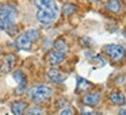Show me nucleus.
<instances>
[{
    "mask_svg": "<svg viewBox=\"0 0 126 115\" xmlns=\"http://www.w3.org/2000/svg\"><path fill=\"white\" fill-rule=\"evenodd\" d=\"M26 35L29 37V39H30L31 42H35L39 39L41 34H39V31L37 30V29H29V30L26 31Z\"/></svg>",
    "mask_w": 126,
    "mask_h": 115,
    "instance_id": "a211bd4d",
    "label": "nucleus"
},
{
    "mask_svg": "<svg viewBox=\"0 0 126 115\" xmlns=\"http://www.w3.org/2000/svg\"><path fill=\"white\" fill-rule=\"evenodd\" d=\"M0 54H1V50H0Z\"/></svg>",
    "mask_w": 126,
    "mask_h": 115,
    "instance_id": "393cba45",
    "label": "nucleus"
},
{
    "mask_svg": "<svg viewBox=\"0 0 126 115\" xmlns=\"http://www.w3.org/2000/svg\"><path fill=\"white\" fill-rule=\"evenodd\" d=\"M60 115H73V110L71 107H66V108H63Z\"/></svg>",
    "mask_w": 126,
    "mask_h": 115,
    "instance_id": "aec40b11",
    "label": "nucleus"
},
{
    "mask_svg": "<svg viewBox=\"0 0 126 115\" xmlns=\"http://www.w3.org/2000/svg\"><path fill=\"white\" fill-rule=\"evenodd\" d=\"M110 100L115 106H123L125 104V95L122 92H119V91H115V92H112L110 95Z\"/></svg>",
    "mask_w": 126,
    "mask_h": 115,
    "instance_id": "ddd939ff",
    "label": "nucleus"
},
{
    "mask_svg": "<svg viewBox=\"0 0 126 115\" xmlns=\"http://www.w3.org/2000/svg\"><path fill=\"white\" fill-rule=\"evenodd\" d=\"M16 45L19 46V49H23V50H29L33 45V42L29 39V37L26 35V33H22L16 39Z\"/></svg>",
    "mask_w": 126,
    "mask_h": 115,
    "instance_id": "9b49d317",
    "label": "nucleus"
},
{
    "mask_svg": "<svg viewBox=\"0 0 126 115\" xmlns=\"http://www.w3.org/2000/svg\"><path fill=\"white\" fill-rule=\"evenodd\" d=\"M92 87L90 81L84 80L83 77H77V87H76V91L77 92H83V91H88L90 88Z\"/></svg>",
    "mask_w": 126,
    "mask_h": 115,
    "instance_id": "2eb2a0df",
    "label": "nucleus"
},
{
    "mask_svg": "<svg viewBox=\"0 0 126 115\" xmlns=\"http://www.w3.org/2000/svg\"><path fill=\"white\" fill-rule=\"evenodd\" d=\"M104 52H106V54L114 61H121L125 57V49H123L121 45H114V43L106 45V46H104Z\"/></svg>",
    "mask_w": 126,
    "mask_h": 115,
    "instance_id": "20e7f679",
    "label": "nucleus"
},
{
    "mask_svg": "<svg viewBox=\"0 0 126 115\" xmlns=\"http://www.w3.org/2000/svg\"><path fill=\"white\" fill-rule=\"evenodd\" d=\"M35 6L38 7V10H45V8H57L54 0H34Z\"/></svg>",
    "mask_w": 126,
    "mask_h": 115,
    "instance_id": "4468645a",
    "label": "nucleus"
},
{
    "mask_svg": "<svg viewBox=\"0 0 126 115\" xmlns=\"http://www.w3.org/2000/svg\"><path fill=\"white\" fill-rule=\"evenodd\" d=\"M90 1H94V3H95V1H99V0H90Z\"/></svg>",
    "mask_w": 126,
    "mask_h": 115,
    "instance_id": "b1692460",
    "label": "nucleus"
},
{
    "mask_svg": "<svg viewBox=\"0 0 126 115\" xmlns=\"http://www.w3.org/2000/svg\"><path fill=\"white\" fill-rule=\"evenodd\" d=\"M81 114L83 115H100V114H98V112H84V111H83Z\"/></svg>",
    "mask_w": 126,
    "mask_h": 115,
    "instance_id": "4be33fe9",
    "label": "nucleus"
},
{
    "mask_svg": "<svg viewBox=\"0 0 126 115\" xmlns=\"http://www.w3.org/2000/svg\"><path fill=\"white\" fill-rule=\"evenodd\" d=\"M27 108V104L25 101H12L11 103V111L14 115H23Z\"/></svg>",
    "mask_w": 126,
    "mask_h": 115,
    "instance_id": "f8f14e48",
    "label": "nucleus"
},
{
    "mask_svg": "<svg viewBox=\"0 0 126 115\" xmlns=\"http://www.w3.org/2000/svg\"><path fill=\"white\" fill-rule=\"evenodd\" d=\"M119 115H126V110H125V108H122V110L119 111Z\"/></svg>",
    "mask_w": 126,
    "mask_h": 115,
    "instance_id": "5701e85b",
    "label": "nucleus"
},
{
    "mask_svg": "<svg viewBox=\"0 0 126 115\" xmlns=\"http://www.w3.org/2000/svg\"><path fill=\"white\" fill-rule=\"evenodd\" d=\"M64 60H65V56H64V53L57 52L56 49L50 50V52L47 53V62H49L50 65H53V66L61 64Z\"/></svg>",
    "mask_w": 126,
    "mask_h": 115,
    "instance_id": "0eeeda50",
    "label": "nucleus"
},
{
    "mask_svg": "<svg viewBox=\"0 0 126 115\" xmlns=\"http://www.w3.org/2000/svg\"><path fill=\"white\" fill-rule=\"evenodd\" d=\"M29 98L33 100V103L39 104L46 101L52 95V88L46 84H35L29 89Z\"/></svg>",
    "mask_w": 126,
    "mask_h": 115,
    "instance_id": "f03ea898",
    "label": "nucleus"
},
{
    "mask_svg": "<svg viewBox=\"0 0 126 115\" xmlns=\"http://www.w3.org/2000/svg\"><path fill=\"white\" fill-rule=\"evenodd\" d=\"M106 8L111 14H119L122 11V1L121 0H109L106 4Z\"/></svg>",
    "mask_w": 126,
    "mask_h": 115,
    "instance_id": "9d476101",
    "label": "nucleus"
},
{
    "mask_svg": "<svg viewBox=\"0 0 126 115\" xmlns=\"http://www.w3.org/2000/svg\"><path fill=\"white\" fill-rule=\"evenodd\" d=\"M46 77H47V80L49 81H52V83H54V84H60V83H63V81H65V74L64 73H61L58 69H56V68H50L49 71H47V73H46Z\"/></svg>",
    "mask_w": 126,
    "mask_h": 115,
    "instance_id": "423d86ee",
    "label": "nucleus"
},
{
    "mask_svg": "<svg viewBox=\"0 0 126 115\" xmlns=\"http://www.w3.org/2000/svg\"><path fill=\"white\" fill-rule=\"evenodd\" d=\"M94 61H95L96 64H99V66H103L104 65V60H103V58H100L99 56H96V57L94 58Z\"/></svg>",
    "mask_w": 126,
    "mask_h": 115,
    "instance_id": "412c9836",
    "label": "nucleus"
},
{
    "mask_svg": "<svg viewBox=\"0 0 126 115\" xmlns=\"http://www.w3.org/2000/svg\"><path fill=\"white\" fill-rule=\"evenodd\" d=\"M15 64H16V58H15L14 54H7L4 56L3 61H1V64H0V72L1 73H8V72H11V69L15 66Z\"/></svg>",
    "mask_w": 126,
    "mask_h": 115,
    "instance_id": "39448f33",
    "label": "nucleus"
},
{
    "mask_svg": "<svg viewBox=\"0 0 126 115\" xmlns=\"http://www.w3.org/2000/svg\"><path fill=\"white\" fill-rule=\"evenodd\" d=\"M58 16V8H45V10H38L37 12V19L41 25L49 26L57 19Z\"/></svg>",
    "mask_w": 126,
    "mask_h": 115,
    "instance_id": "7ed1b4c3",
    "label": "nucleus"
},
{
    "mask_svg": "<svg viewBox=\"0 0 126 115\" xmlns=\"http://www.w3.org/2000/svg\"><path fill=\"white\" fill-rule=\"evenodd\" d=\"M12 76H14L15 81L19 83V87H18V89H16V93H23V92H25V88H26L25 73H23L22 71H15L14 73H12Z\"/></svg>",
    "mask_w": 126,
    "mask_h": 115,
    "instance_id": "6e6552de",
    "label": "nucleus"
},
{
    "mask_svg": "<svg viewBox=\"0 0 126 115\" xmlns=\"http://www.w3.org/2000/svg\"><path fill=\"white\" fill-rule=\"evenodd\" d=\"M76 11H77V7L75 6V4L65 3V4L63 6V14L65 15V16H71V15L75 14Z\"/></svg>",
    "mask_w": 126,
    "mask_h": 115,
    "instance_id": "f3484780",
    "label": "nucleus"
},
{
    "mask_svg": "<svg viewBox=\"0 0 126 115\" xmlns=\"http://www.w3.org/2000/svg\"><path fill=\"white\" fill-rule=\"evenodd\" d=\"M27 115H44V111L39 107H30L27 110Z\"/></svg>",
    "mask_w": 126,
    "mask_h": 115,
    "instance_id": "6ab92c4d",
    "label": "nucleus"
},
{
    "mask_svg": "<svg viewBox=\"0 0 126 115\" xmlns=\"http://www.w3.org/2000/svg\"><path fill=\"white\" fill-rule=\"evenodd\" d=\"M54 49L57 50V52H61V53H64V54H65V53L69 50V46L66 45V42L64 41L63 38H58L57 41L54 42Z\"/></svg>",
    "mask_w": 126,
    "mask_h": 115,
    "instance_id": "dca6fc26",
    "label": "nucleus"
},
{
    "mask_svg": "<svg viewBox=\"0 0 126 115\" xmlns=\"http://www.w3.org/2000/svg\"><path fill=\"white\" fill-rule=\"evenodd\" d=\"M100 98H102L100 92H90L83 98V101H84V104H87V106H96V104L100 101Z\"/></svg>",
    "mask_w": 126,
    "mask_h": 115,
    "instance_id": "1a4fd4ad",
    "label": "nucleus"
},
{
    "mask_svg": "<svg viewBox=\"0 0 126 115\" xmlns=\"http://www.w3.org/2000/svg\"><path fill=\"white\" fill-rule=\"evenodd\" d=\"M16 8L11 4H3L0 6V29L14 35L16 33L15 27V18H16Z\"/></svg>",
    "mask_w": 126,
    "mask_h": 115,
    "instance_id": "f257e3e1",
    "label": "nucleus"
}]
</instances>
